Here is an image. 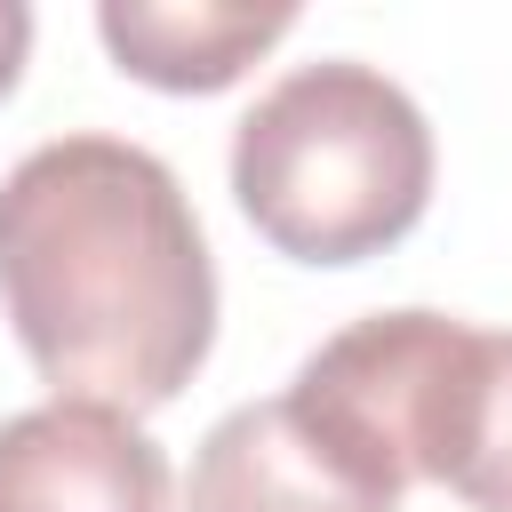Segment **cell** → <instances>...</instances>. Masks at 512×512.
I'll list each match as a JSON object with an SVG mask.
<instances>
[{
    "instance_id": "cell-1",
    "label": "cell",
    "mask_w": 512,
    "mask_h": 512,
    "mask_svg": "<svg viewBox=\"0 0 512 512\" xmlns=\"http://www.w3.org/2000/svg\"><path fill=\"white\" fill-rule=\"evenodd\" d=\"M0 312L56 400L168 408L216 344V264L168 160L56 136L0 176Z\"/></svg>"
},
{
    "instance_id": "cell-2",
    "label": "cell",
    "mask_w": 512,
    "mask_h": 512,
    "mask_svg": "<svg viewBox=\"0 0 512 512\" xmlns=\"http://www.w3.org/2000/svg\"><path fill=\"white\" fill-rule=\"evenodd\" d=\"M232 200L296 264H368L432 200V128L376 64H304L240 120Z\"/></svg>"
},
{
    "instance_id": "cell-3",
    "label": "cell",
    "mask_w": 512,
    "mask_h": 512,
    "mask_svg": "<svg viewBox=\"0 0 512 512\" xmlns=\"http://www.w3.org/2000/svg\"><path fill=\"white\" fill-rule=\"evenodd\" d=\"M0 512H168V456L120 408L48 400L0 424Z\"/></svg>"
},
{
    "instance_id": "cell-4",
    "label": "cell",
    "mask_w": 512,
    "mask_h": 512,
    "mask_svg": "<svg viewBox=\"0 0 512 512\" xmlns=\"http://www.w3.org/2000/svg\"><path fill=\"white\" fill-rule=\"evenodd\" d=\"M184 504L192 512H400V496L368 480L320 424H304L288 392L208 424Z\"/></svg>"
},
{
    "instance_id": "cell-5",
    "label": "cell",
    "mask_w": 512,
    "mask_h": 512,
    "mask_svg": "<svg viewBox=\"0 0 512 512\" xmlns=\"http://www.w3.org/2000/svg\"><path fill=\"white\" fill-rule=\"evenodd\" d=\"M408 480H432L472 512H512V328L488 336L472 320H448L424 376Z\"/></svg>"
},
{
    "instance_id": "cell-6",
    "label": "cell",
    "mask_w": 512,
    "mask_h": 512,
    "mask_svg": "<svg viewBox=\"0 0 512 512\" xmlns=\"http://www.w3.org/2000/svg\"><path fill=\"white\" fill-rule=\"evenodd\" d=\"M296 16L288 8H160V0H104L96 8V32L112 48V64L144 88H168V96H216L232 88Z\"/></svg>"
},
{
    "instance_id": "cell-7",
    "label": "cell",
    "mask_w": 512,
    "mask_h": 512,
    "mask_svg": "<svg viewBox=\"0 0 512 512\" xmlns=\"http://www.w3.org/2000/svg\"><path fill=\"white\" fill-rule=\"evenodd\" d=\"M24 48H32V8L0 0V96H8V88H16V72H24Z\"/></svg>"
}]
</instances>
